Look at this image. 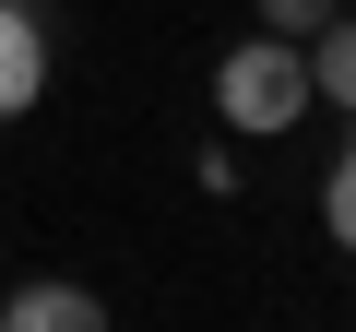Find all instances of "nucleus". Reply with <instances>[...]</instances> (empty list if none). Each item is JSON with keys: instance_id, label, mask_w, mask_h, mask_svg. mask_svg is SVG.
Instances as JSON below:
<instances>
[{"instance_id": "423d86ee", "label": "nucleus", "mask_w": 356, "mask_h": 332, "mask_svg": "<svg viewBox=\"0 0 356 332\" xmlns=\"http://www.w3.org/2000/svg\"><path fill=\"white\" fill-rule=\"evenodd\" d=\"M344 0H261V36H321Z\"/></svg>"}, {"instance_id": "20e7f679", "label": "nucleus", "mask_w": 356, "mask_h": 332, "mask_svg": "<svg viewBox=\"0 0 356 332\" xmlns=\"http://www.w3.org/2000/svg\"><path fill=\"white\" fill-rule=\"evenodd\" d=\"M297 48H309V95L356 119V13H332V24H321V36H297Z\"/></svg>"}, {"instance_id": "f03ea898", "label": "nucleus", "mask_w": 356, "mask_h": 332, "mask_svg": "<svg viewBox=\"0 0 356 332\" xmlns=\"http://www.w3.org/2000/svg\"><path fill=\"white\" fill-rule=\"evenodd\" d=\"M0 332H119V320H107L95 285H72V273H24L13 297H0Z\"/></svg>"}, {"instance_id": "39448f33", "label": "nucleus", "mask_w": 356, "mask_h": 332, "mask_svg": "<svg viewBox=\"0 0 356 332\" xmlns=\"http://www.w3.org/2000/svg\"><path fill=\"white\" fill-rule=\"evenodd\" d=\"M321 226H332V249H356V142L332 154V179H321Z\"/></svg>"}, {"instance_id": "7ed1b4c3", "label": "nucleus", "mask_w": 356, "mask_h": 332, "mask_svg": "<svg viewBox=\"0 0 356 332\" xmlns=\"http://www.w3.org/2000/svg\"><path fill=\"white\" fill-rule=\"evenodd\" d=\"M36 95H48V24L24 0H0V119H24Z\"/></svg>"}, {"instance_id": "f257e3e1", "label": "nucleus", "mask_w": 356, "mask_h": 332, "mask_svg": "<svg viewBox=\"0 0 356 332\" xmlns=\"http://www.w3.org/2000/svg\"><path fill=\"white\" fill-rule=\"evenodd\" d=\"M309 107H321V95H309V48H297V36H238V48L214 60V119H226L238 142H285Z\"/></svg>"}]
</instances>
